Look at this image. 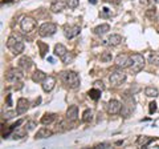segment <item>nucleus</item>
Returning <instances> with one entry per match:
<instances>
[{
  "instance_id": "3",
  "label": "nucleus",
  "mask_w": 159,
  "mask_h": 149,
  "mask_svg": "<svg viewBox=\"0 0 159 149\" xmlns=\"http://www.w3.org/2000/svg\"><path fill=\"white\" fill-rule=\"evenodd\" d=\"M7 48H8L13 55H20V53L24 51V44H23V41L20 40L19 37H16V36H13V35H12V36L8 37Z\"/></svg>"
},
{
  "instance_id": "23",
  "label": "nucleus",
  "mask_w": 159,
  "mask_h": 149,
  "mask_svg": "<svg viewBox=\"0 0 159 149\" xmlns=\"http://www.w3.org/2000/svg\"><path fill=\"white\" fill-rule=\"evenodd\" d=\"M152 140H154L152 137H147V136H139V137H138V140H137V142L139 144V145L147 147L148 144H150Z\"/></svg>"
},
{
  "instance_id": "22",
  "label": "nucleus",
  "mask_w": 159,
  "mask_h": 149,
  "mask_svg": "<svg viewBox=\"0 0 159 149\" xmlns=\"http://www.w3.org/2000/svg\"><path fill=\"white\" fill-rule=\"evenodd\" d=\"M47 79V74L43 71H34V73L32 74V80L34 83H43Z\"/></svg>"
},
{
  "instance_id": "18",
  "label": "nucleus",
  "mask_w": 159,
  "mask_h": 149,
  "mask_svg": "<svg viewBox=\"0 0 159 149\" xmlns=\"http://www.w3.org/2000/svg\"><path fill=\"white\" fill-rule=\"evenodd\" d=\"M109 31H110V26L109 24H101V26H98L93 29V32L97 35V36H102V35L107 33Z\"/></svg>"
},
{
  "instance_id": "31",
  "label": "nucleus",
  "mask_w": 159,
  "mask_h": 149,
  "mask_svg": "<svg viewBox=\"0 0 159 149\" xmlns=\"http://www.w3.org/2000/svg\"><path fill=\"white\" fill-rule=\"evenodd\" d=\"M37 46L40 47V55L44 57L45 56V52H48V46L44 44V43H37Z\"/></svg>"
},
{
  "instance_id": "12",
  "label": "nucleus",
  "mask_w": 159,
  "mask_h": 149,
  "mask_svg": "<svg viewBox=\"0 0 159 149\" xmlns=\"http://www.w3.org/2000/svg\"><path fill=\"white\" fill-rule=\"evenodd\" d=\"M81 31V27L80 26H65L64 27V33H65L66 39H73L76 37L77 35Z\"/></svg>"
},
{
  "instance_id": "26",
  "label": "nucleus",
  "mask_w": 159,
  "mask_h": 149,
  "mask_svg": "<svg viewBox=\"0 0 159 149\" xmlns=\"http://www.w3.org/2000/svg\"><path fill=\"white\" fill-rule=\"evenodd\" d=\"M145 95L148 97H157L158 96V89L155 87H147L145 89Z\"/></svg>"
},
{
  "instance_id": "7",
  "label": "nucleus",
  "mask_w": 159,
  "mask_h": 149,
  "mask_svg": "<svg viewBox=\"0 0 159 149\" xmlns=\"http://www.w3.org/2000/svg\"><path fill=\"white\" fill-rule=\"evenodd\" d=\"M21 79H23V72L20 69L12 68L6 73V80L11 84H19Z\"/></svg>"
},
{
  "instance_id": "17",
  "label": "nucleus",
  "mask_w": 159,
  "mask_h": 149,
  "mask_svg": "<svg viewBox=\"0 0 159 149\" xmlns=\"http://www.w3.org/2000/svg\"><path fill=\"white\" fill-rule=\"evenodd\" d=\"M53 135V132L52 131H49L48 128H40L37 133H36V138L37 140H40V138H48V137H51Z\"/></svg>"
},
{
  "instance_id": "35",
  "label": "nucleus",
  "mask_w": 159,
  "mask_h": 149,
  "mask_svg": "<svg viewBox=\"0 0 159 149\" xmlns=\"http://www.w3.org/2000/svg\"><path fill=\"white\" fill-rule=\"evenodd\" d=\"M148 112H150V115H152V113L157 112V104H155V101H151L150 104H148Z\"/></svg>"
},
{
  "instance_id": "6",
  "label": "nucleus",
  "mask_w": 159,
  "mask_h": 149,
  "mask_svg": "<svg viewBox=\"0 0 159 149\" xmlns=\"http://www.w3.org/2000/svg\"><path fill=\"white\" fill-rule=\"evenodd\" d=\"M20 28H21V31L24 33H31L34 31V28H36V20L31 16L23 17V20L20 22Z\"/></svg>"
},
{
  "instance_id": "11",
  "label": "nucleus",
  "mask_w": 159,
  "mask_h": 149,
  "mask_svg": "<svg viewBox=\"0 0 159 149\" xmlns=\"http://www.w3.org/2000/svg\"><path fill=\"white\" fill-rule=\"evenodd\" d=\"M29 107H31V103H29V100H27V99H19L17 100V104H16V112L17 115H23V113H25Z\"/></svg>"
},
{
  "instance_id": "13",
  "label": "nucleus",
  "mask_w": 159,
  "mask_h": 149,
  "mask_svg": "<svg viewBox=\"0 0 159 149\" xmlns=\"http://www.w3.org/2000/svg\"><path fill=\"white\" fill-rule=\"evenodd\" d=\"M44 92H52L53 88L56 87V79L53 76H47V79L41 83Z\"/></svg>"
},
{
  "instance_id": "33",
  "label": "nucleus",
  "mask_w": 159,
  "mask_h": 149,
  "mask_svg": "<svg viewBox=\"0 0 159 149\" xmlns=\"http://www.w3.org/2000/svg\"><path fill=\"white\" fill-rule=\"evenodd\" d=\"M78 3H80V0H66V6L70 8V9L77 8L78 7Z\"/></svg>"
},
{
  "instance_id": "20",
  "label": "nucleus",
  "mask_w": 159,
  "mask_h": 149,
  "mask_svg": "<svg viewBox=\"0 0 159 149\" xmlns=\"http://www.w3.org/2000/svg\"><path fill=\"white\" fill-rule=\"evenodd\" d=\"M66 52H68V49L65 48V46H62V44H56V46H54V51H53L54 56H58L61 59Z\"/></svg>"
},
{
  "instance_id": "5",
  "label": "nucleus",
  "mask_w": 159,
  "mask_h": 149,
  "mask_svg": "<svg viewBox=\"0 0 159 149\" xmlns=\"http://www.w3.org/2000/svg\"><path fill=\"white\" fill-rule=\"evenodd\" d=\"M56 31H57V26L54 23H44L39 28V35L41 37H49V36H53Z\"/></svg>"
},
{
  "instance_id": "16",
  "label": "nucleus",
  "mask_w": 159,
  "mask_h": 149,
  "mask_svg": "<svg viewBox=\"0 0 159 149\" xmlns=\"http://www.w3.org/2000/svg\"><path fill=\"white\" fill-rule=\"evenodd\" d=\"M32 64H33V63H32V59L28 57V56H23V57L19 60V65H20V68H21V69H24V71L31 68Z\"/></svg>"
},
{
  "instance_id": "34",
  "label": "nucleus",
  "mask_w": 159,
  "mask_h": 149,
  "mask_svg": "<svg viewBox=\"0 0 159 149\" xmlns=\"http://www.w3.org/2000/svg\"><path fill=\"white\" fill-rule=\"evenodd\" d=\"M17 115V112H13V111H8V112H6L4 113V118L6 120H11V118H13L15 116Z\"/></svg>"
},
{
  "instance_id": "8",
  "label": "nucleus",
  "mask_w": 159,
  "mask_h": 149,
  "mask_svg": "<svg viewBox=\"0 0 159 149\" xmlns=\"http://www.w3.org/2000/svg\"><path fill=\"white\" fill-rule=\"evenodd\" d=\"M126 80V74L123 72H119V71H116V72H111V74L109 76V81H110L111 85L114 87H118Z\"/></svg>"
},
{
  "instance_id": "2",
  "label": "nucleus",
  "mask_w": 159,
  "mask_h": 149,
  "mask_svg": "<svg viewBox=\"0 0 159 149\" xmlns=\"http://www.w3.org/2000/svg\"><path fill=\"white\" fill-rule=\"evenodd\" d=\"M135 109V100L133 96H129L127 93L123 95V104L121 109V116L122 117H129Z\"/></svg>"
},
{
  "instance_id": "41",
  "label": "nucleus",
  "mask_w": 159,
  "mask_h": 149,
  "mask_svg": "<svg viewBox=\"0 0 159 149\" xmlns=\"http://www.w3.org/2000/svg\"><path fill=\"white\" fill-rule=\"evenodd\" d=\"M89 3H92V4H97V0H89Z\"/></svg>"
},
{
  "instance_id": "15",
  "label": "nucleus",
  "mask_w": 159,
  "mask_h": 149,
  "mask_svg": "<svg viewBox=\"0 0 159 149\" xmlns=\"http://www.w3.org/2000/svg\"><path fill=\"white\" fill-rule=\"evenodd\" d=\"M66 3L62 2V0H54V2L51 4V11L54 13H58V12H62L65 9Z\"/></svg>"
},
{
  "instance_id": "9",
  "label": "nucleus",
  "mask_w": 159,
  "mask_h": 149,
  "mask_svg": "<svg viewBox=\"0 0 159 149\" xmlns=\"http://www.w3.org/2000/svg\"><path fill=\"white\" fill-rule=\"evenodd\" d=\"M114 63H116V67L123 69V68L130 67V64H131V57L127 56V55H125V53H121V55H118V56L116 57Z\"/></svg>"
},
{
  "instance_id": "1",
  "label": "nucleus",
  "mask_w": 159,
  "mask_h": 149,
  "mask_svg": "<svg viewBox=\"0 0 159 149\" xmlns=\"http://www.w3.org/2000/svg\"><path fill=\"white\" fill-rule=\"evenodd\" d=\"M60 77H61L62 83L70 89H77L80 87V84H81L78 73H76L74 71H62Z\"/></svg>"
},
{
  "instance_id": "27",
  "label": "nucleus",
  "mask_w": 159,
  "mask_h": 149,
  "mask_svg": "<svg viewBox=\"0 0 159 149\" xmlns=\"http://www.w3.org/2000/svg\"><path fill=\"white\" fill-rule=\"evenodd\" d=\"M93 120V111L92 109H86L82 115V121L84 123H90Z\"/></svg>"
},
{
  "instance_id": "25",
  "label": "nucleus",
  "mask_w": 159,
  "mask_h": 149,
  "mask_svg": "<svg viewBox=\"0 0 159 149\" xmlns=\"http://www.w3.org/2000/svg\"><path fill=\"white\" fill-rule=\"evenodd\" d=\"M27 129H17V131H15L13 132V135H12V137L15 138V140H20V138H23V137H25V135H27Z\"/></svg>"
},
{
  "instance_id": "39",
  "label": "nucleus",
  "mask_w": 159,
  "mask_h": 149,
  "mask_svg": "<svg viewBox=\"0 0 159 149\" xmlns=\"http://www.w3.org/2000/svg\"><path fill=\"white\" fill-rule=\"evenodd\" d=\"M7 105L8 107L12 105V95H7Z\"/></svg>"
},
{
  "instance_id": "14",
  "label": "nucleus",
  "mask_w": 159,
  "mask_h": 149,
  "mask_svg": "<svg viewBox=\"0 0 159 149\" xmlns=\"http://www.w3.org/2000/svg\"><path fill=\"white\" fill-rule=\"evenodd\" d=\"M78 118V107L70 105L66 111V120L68 121H76Z\"/></svg>"
},
{
  "instance_id": "19",
  "label": "nucleus",
  "mask_w": 159,
  "mask_h": 149,
  "mask_svg": "<svg viewBox=\"0 0 159 149\" xmlns=\"http://www.w3.org/2000/svg\"><path fill=\"white\" fill-rule=\"evenodd\" d=\"M122 36L121 35H117V33H114V35H110L109 36V39H107V41H109V44L110 46H114V47H117V46H119V44L122 43Z\"/></svg>"
},
{
  "instance_id": "37",
  "label": "nucleus",
  "mask_w": 159,
  "mask_h": 149,
  "mask_svg": "<svg viewBox=\"0 0 159 149\" xmlns=\"http://www.w3.org/2000/svg\"><path fill=\"white\" fill-rule=\"evenodd\" d=\"M36 127V123H33V121H29V123H27V125H25V129L27 131H32V129Z\"/></svg>"
},
{
  "instance_id": "4",
  "label": "nucleus",
  "mask_w": 159,
  "mask_h": 149,
  "mask_svg": "<svg viewBox=\"0 0 159 149\" xmlns=\"http://www.w3.org/2000/svg\"><path fill=\"white\" fill-rule=\"evenodd\" d=\"M145 57L141 53H134L131 56V64H130V69L133 73H138L145 68Z\"/></svg>"
},
{
  "instance_id": "28",
  "label": "nucleus",
  "mask_w": 159,
  "mask_h": 149,
  "mask_svg": "<svg viewBox=\"0 0 159 149\" xmlns=\"http://www.w3.org/2000/svg\"><path fill=\"white\" fill-rule=\"evenodd\" d=\"M61 60H62L64 64H70V63L74 60V55H73L72 52H66V53L61 57Z\"/></svg>"
},
{
  "instance_id": "10",
  "label": "nucleus",
  "mask_w": 159,
  "mask_h": 149,
  "mask_svg": "<svg viewBox=\"0 0 159 149\" xmlns=\"http://www.w3.org/2000/svg\"><path fill=\"white\" fill-rule=\"evenodd\" d=\"M106 109H107V113H109V115H118V113H121L122 104L119 103L118 100H116V99H111V100L107 103Z\"/></svg>"
},
{
  "instance_id": "24",
  "label": "nucleus",
  "mask_w": 159,
  "mask_h": 149,
  "mask_svg": "<svg viewBox=\"0 0 159 149\" xmlns=\"http://www.w3.org/2000/svg\"><path fill=\"white\" fill-rule=\"evenodd\" d=\"M88 95H89V97H90V99H93L94 101H97L98 99L101 97V91L97 89V88H93V89H90V91L88 92Z\"/></svg>"
},
{
  "instance_id": "30",
  "label": "nucleus",
  "mask_w": 159,
  "mask_h": 149,
  "mask_svg": "<svg viewBox=\"0 0 159 149\" xmlns=\"http://www.w3.org/2000/svg\"><path fill=\"white\" fill-rule=\"evenodd\" d=\"M113 60V55L110 52H103L101 55V61L103 63H109V61H111Z\"/></svg>"
},
{
  "instance_id": "36",
  "label": "nucleus",
  "mask_w": 159,
  "mask_h": 149,
  "mask_svg": "<svg viewBox=\"0 0 159 149\" xmlns=\"http://www.w3.org/2000/svg\"><path fill=\"white\" fill-rule=\"evenodd\" d=\"M99 16L101 17H110L111 13L109 12V8H102V12L99 13Z\"/></svg>"
},
{
  "instance_id": "21",
  "label": "nucleus",
  "mask_w": 159,
  "mask_h": 149,
  "mask_svg": "<svg viewBox=\"0 0 159 149\" xmlns=\"http://www.w3.org/2000/svg\"><path fill=\"white\" fill-rule=\"evenodd\" d=\"M57 115H54V113H45L43 117H41V124L44 125H49V124H52L54 120H56Z\"/></svg>"
},
{
  "instance_id": "29",
  "label": "nucleus",
  "mask_w": 159,
  "mask_h": 149,
  "mask_svg": "<svg viewBox=\"0 0 159 149\" xmlns=\"http://www.w3.org/2000/svg\"><path fill=\"white\" fill-rule=\"evenodd\" d=\"M148 61H150L152 65L159 67V53H151L150 57H148Z\"/></svg>"
},
{
  "instance_id": "40",
  "label": "nucleus",
  "mask_w": 159,
  "mask_h": 149,
  "mask_svg": "<svg viewBox=\"0 0 159 149\" xmlns=\"http://www.w3.org/2000/svg\"><path fill=\"white\" fill-rule=\"evenodd\" d=\"M103 2H106V3H111V4H119L122 2V0H103Z\"/></svg>"
},
{
  "instance_id": "38",
  "label": "nucleus",
  "mask_w": 159,
  "mask_h": 149,
  "mask_svg": "<svg viewBox=\"0 0 159 149\" xmlns=\"http://www.w3.org/2000/svg\"><path fill=\"white\" fill-rule=\"evenodd\" d=\"M110 147H111V145H110L109 142H101V144H97V145L94 147V148H110Z\"/></svg>"
},
{
  "instance_id": "32",
  "label": "nucleus",
  "mask_w": 159,
  "mask_h": 149,
  "mask_svg": "<svg viewBox=\"0 0 159 149\" xmlns=\"http://www.w3.org/2000/svg\"><path fill=\"white\" fill-rule=\"evenodd\" d=\"M157 15V8L155 7H151V8H148L147 11H146V16L148 19H154V16Z\"/></svg>"
}]
</instances>
